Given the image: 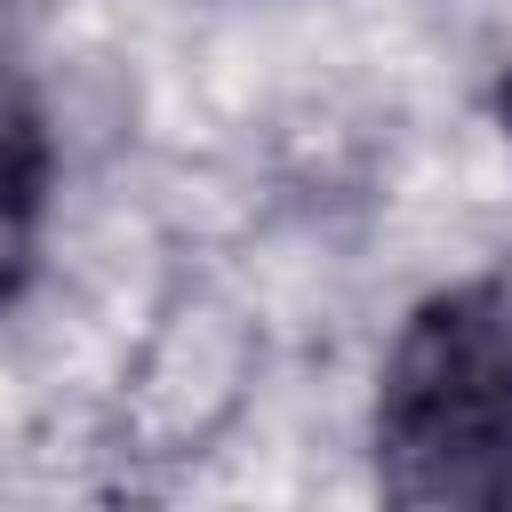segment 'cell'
Returning a JSON list of instances; mask_svg holds the SVG:
<instances>
[{
	"instance_id": "3957f363",
	"label": "cell",
	"mask_w": 512,
	"mask_h": 512,
	"mask_svg": "<svg viewBox=\"0 0 512 512\" xmlns=\"http://www.w3.org/2000/svg\"><path fill=\"white\" fill-rule=\"evenodd\" d=\"M48 240V136L32 112L0 104V312L32 288Z\"/></svg>"
},
{
	"instance_id": "277c9868",
	"label": "cell",
	"mask_w": 512,
	"mask_h": 512,
	"mask_svg": "<svg viewBox=\"0 0 512 512\" xmlns=\"http://www.w3.org/2000/svg\"><path fill=\"white\" fill-rule=\"evenodd\" d=\"M488 112H496V128H504V144H512V64L496 72V96H488Z\"/></svg>"
},
{
	"instance_id": "7a4b0ae2",
	"label": "cell",
	"mask_w": 512,
	"mask_h": 512,
	"mask_svg": "<svg viewBox=\"0 0 512 512\" xmlns=\"http://www.w3.org/2000/svg\"><path fill=\"white\" fill-rule=\"evenodd\" d=\"M256 368H264L256 320L216 288H176L144 320V336L128 344L120 400H112L120 456H144V464L208 456L240 424V408L256 392Z\"/></svg>"
},
{
	"instance_id": "5b68a950",
	"label": "cell",
	"mask_w": 512,
	"mask_h": 512,
	"mask_svg": "<svg viewBox=\"0 0 512 512\" xmlns=\"http://www.w3.org/2000/svg\"><path fill=\"white\" fill-rule=\"evenodd\" d=\"M0 80H8V8H0ZM0 104H8V88H0Z\"/></svg>"
},
{
	"instance_id": "6da1fadb",
	"label": "cell",
	"mask_w": 512,
	"mask_h": 512,
	"mask_svg": "<svg viewBox=\"0 0 512 512\" xmlns=\"http://www.w3.org/2000/svg\"><path fill=\"white\" fill-rule=\"evenodd\" d=\"M368 472L408 512L512 504V288L456 280L400 312L368 384Z\"/></svg>"
}]
</instances>
